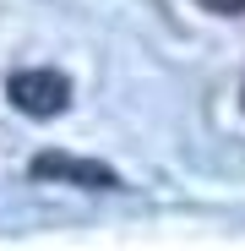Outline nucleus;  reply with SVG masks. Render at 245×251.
<instances>
[{
	"instance_id": "nucleus-1",
	"label": "nucleus",
	"mask_w": 245,
	"mask_h": 251,
	"mask_svg": "<svg viewBox=\"0 0 245 251\" xmlns=\"http://www.w3.org/2000/svg\"><path fill=\"white\" fill-rule=\"evenodd\" d=\"M6 99H11V109H22L33 120H49V115H60L71 104V82L60 71H49V66H27V71H11Z\"/></svg>"
},
{
	"instance_id": "nucleus-2",
	"label": "nucleus",
	"mask_w": 245,
	"mask_h": 251,
	"mask_svg": "<svg viewBox=\"0 0 245 251\" xmlns=\"http://www.w3.org/2000/svg\"><path fill=\"white\" fill-rule=\"evenodd\" d=\"M38 180H60V186H82V191H114L120 175L98 158H76V153H38L33 158Z\"/></svg>"
},
{
	"instance_id": "nucleus-3",
	"label": "nucleus",
	"mask_w": 245,
	"mask_h": 251,
	"mask_svg": "<svg viewBox=\"0 0 245 251\" xmlns=\"http://www.w3.org/2000/svg\"><path fill=\"white\" fill-rule=\"evenodd\" d=\"M207 11H218V17H240L245 11V0H201Z\"/></svg>"
}]
</instances>
